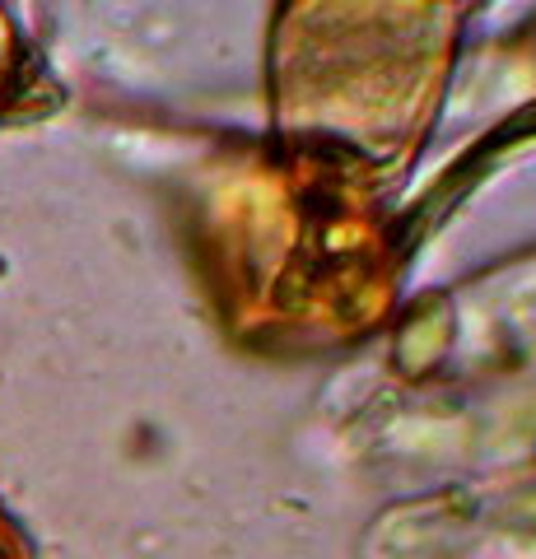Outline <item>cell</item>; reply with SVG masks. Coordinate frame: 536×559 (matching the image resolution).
I'll use <instances>...</instances> for the list:
<instances>
[{
	"instance_id": "obj_1",
	"label": "cell",
	"mask_w": 536,
	"mask_h": 559,
	"mask_svg": "<svg viewBox=\"0 0 536 559\" xmlns=\"http://www.w3.org/2000/svg\"><path fill=\"white\" fill-rule=\"evenodd\" d=\"M0 559H33L24 532L14 527V518L5 509H0Z\"/></svg>"
},
{
	"instance_id": "obj_2",
	"label": "cell",
	"mask_w": 536,
	"mask_h": 559,
	"mask_svg": "<svg viewBox=\"0 0 536 559\" xmlns=\"http://www.w3.org/2000/svg\"><path fill=\"white\" fill-rule=\"evenodd\" d=\"M10 70H14V43H10L5 14H0V98H5V90H10Z\"/></svg>"
}]
</instances>
